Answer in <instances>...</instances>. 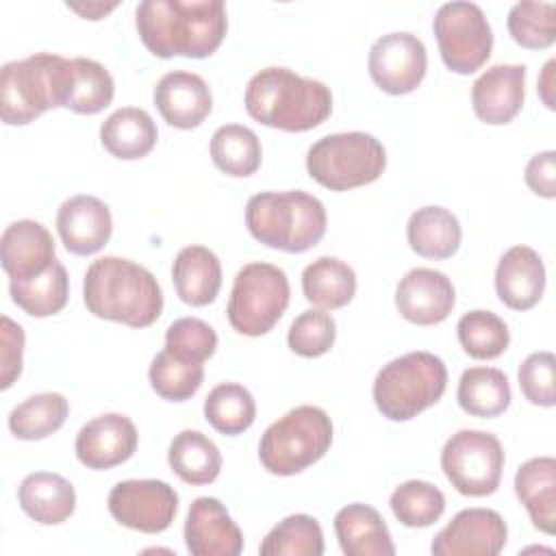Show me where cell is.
<instances>
[{"mask_svg": "<svg viewBox=\"0 0 556 556\" xmlns=\"http://www.w3.org/2000/svg\"><path fill=\"white\" fill-rule=\"evenodd\" d=\"M406 239L415 254L443 261L456 254L463 239L458 217L443 206H421L406 224Z\"/></svg>", "mask_w": 556, "mask_h": 556, "instance_id": "obj_28", "label": "cell"}, {"mask_svg": "<svg viewBox=\"0 0 556 556\" xmlns=\"http://www.w3.org/2000/svg\"><path fill=\"white\" fill-rule=\"evenodd\" d=\"M526 98V65L497 63L471 85V106L480 122L491 126L517 117Z\"/></svg>", "mask_w": 556, "mask_h": 556, "instance_id": "obj_19", "label": "cell"}, {"mask_svg": "<svg viewBox=\"0 0 556 556\" xmlns=\"http://www.w3.org/2000/svg\"><path fill=\"white\" fill-rule=\"evenodd\" d=\"M291 298L287 274L271 263L243 265L232 282L228 298V321L245 337L267 334L285 315Z\"/></svg>", "mask_w": 556, "mask_h": 556, "instance_id": "obj_9", "label": "cell"}, {"mask_svg": "<svg viewBox=\"0 0 556 556\" xmlns=\"http://www.w3.org/2000/svg\"><path fill=\"white\" fill-rule=\"evenodd\" d=\"M70 404L65 395L46 391L26 397L9 413V430L22 441H41L65 424Z\"/></svg>", "mask_w": 556, "mask_h": 556, "instance_id": "obj_34", "label": "cell"}, {"mask_svg": "<svg viewBox=\"0 0 556 556\" xmlns=\"http://www.w3.org/2000/svg\"><path fill=\"white\" fill-rule=\"evenodd\" d=\"M211 159L219 172L232 178H248L261 167V141L243 124H224L211 137Z\"/></svg>", "mask_w": 556, "mask_h": 556, "instance_id": "obj_33", "label": "cell"}, {"mask_svg": "<svg viewBox=\"0 0 556 556\" xmlns=\"http://www.w3.org/2000/svg\"><path fill=\"white\" fill-rule=\"evenodd\" d=\"M456 304L452 280L437 269L415 267L404 274L395 289L397 313L417 326H434L450 317Z\"/></svg>", "mask_w": 556, "mask_h": 556, "instance_id": "obj_15", "label": "cell"}, {"mask_svg": "<svg viewBox=\"0 0 556 556\" xmlns=\"http://www.w3.org/2000/svg\"><path fill=\"white\" fill-rule=\"evenodd\" d=\"M11 300L30 317H50L65 308L70 298V278L56 258L46 271L30 278H11Z\"/></svg>", "mask_w": 556, "mask_h": 556, "instance_id": "obj_30", "label": "cell"}, {"mask_svg": "<svg viewBox=\"0 0 556 556\" xmlns=\"http://www.w3.org/2000/svg\"><path fill=\"white\" fill-rule=\"evenodd\" d=\"M389 506L402 526L428 528L445 513V495L432 482L406 480L393 489Z\"/></svg>", "mask_w": 556, "mask_h": 556, "instance_id": "obj_37", "label": "cell"}, {"mask_svg": "<svg viewBox=\"0 0 556 556\" xmlns=\"http://www.w3.org/2000/svg\"><path fill=\"white\" fill-rule=\"evenodd\" d=\"M83 300L93 317L130 328L152 326L163 311V291L154 274L122 256H102L87 267Z\"/></svg>", "mask_w": 556, "mask_h": 556, "instance_id": "obj_2", "label": "cell"}, {"mask_svg": "<svg viewBox=\"0 0 556 556\" xmlns=\"http://www.w3.org/2000/svg\"><path fill=\"white\" fill-rule=\"evenodd\" d=\"M554 67H556V61L549 59V61L545 63L541 76H539V96H541L543 104H545L547 109H552V111H554V106H556V104H554Z\"/></svg>", "mask_w": 556, "mask_h": 556, "instance_id": "obj_48", "label": "cell"}, {"mask_svg": "<svg viewBox=\"0 0 556 556\" xmlns=\"http://www.w3.org/2000/svg\"><path fill=\"white\" fill-rule=\"evenodd\" d=\"M245 111L263 126L285 132H306L332 113L330 87L289 67H265L245 87Z\"/></svg>", "mask_w": 556, "mask_h": 556, "instance_id": "obj_3", "label": "cell"}, {"mask_svg": "<svg viewBox=\"0 0 556 556\" xmlns=\"http://www.w3.org/2000/svg\"><path fill=\"white\" fill-rule=\"evenodd\" d=\"M165 350L178 358L204 363L217 350V334L204 319L180 317L167 326Z\"/></svg>", "mask_w": 556, "mask_h": 556, "instance_id": "obj_43", "label": "cell"}, {"mask_svg": "<svg viewBox=\"0 0 556 556\" xmlns=\"http://www.w3.org/2000/svg\"><path fill=\"white\" fill-rule=\"evenodd\" d=\"M517 500L526 506L536 530L554 534L556 530V460L536 456L526 460L515 473Z\"/></svg>", "mask_w": 556, "mask_h": 556, "instance_id": "obj_26", "label": "cell"}, {"mask_svg": "<svg viewBox=\"0 0 556 556\" xmlns=\"http://www.w3.org/2000/svg\"><path fill=\"white\" fill-rule=\"evenodd\" d=\"M0 261L9 278H30L56 261V243L43 224L17 219L2 232Z\"/></svg>", "mask_w": 556, "mask_h": 556, "instance_id": "obj_22", "label": "cell"}, {"mask_svg": "<svg viewBox=\"0 0 556 556\" xmlns=\"http://www.w3.org/2000/svg\"><path fill=\"white\" fill-rule=\"evenodd\" d=\"M154 106L169 126L180 130L198 128L213 109L211 87L200 74L167 72L154 87Z\"/></svg>", "mask_w": 556, "mask_h": 556, "instance_id": "obj_20", "label": "cell"}, {"mask_svg": "<svg viewBox=\"0 0 556 556\" xmlns=\"http://www.w3.org/2000/svg\"><path fill=\"white\" fill-rule=\"evenodd\" d=\"M245 226L258 243L302 254L324 239L328 215L321 200L306 191H263L248 200Z\"/></svg>", "mask_w": 556, "mask_h": 556, "instance_id": "obj_5", "label": "cell"}, {"mask_svg": "<svg viewBox=\"0 0 556 556\" xmlns=\"http://www.w3.org/2000/svg\"><path fill=\"white\" fill-rule=\"evenodd\" d=\"M56 230L67 252L76 256H91L111 239V208L96 195H72L56 211Z\"/></svg>", "mask_w": 556, "mask_h": 556, "instance_id": "obj_18", "label": "cell"}, {"mask_svg": "<svg viewBox=\"0 0 556 556\" xmlns=\"http://www.w3.org/2000/svg\"><path fill=\"white\" fill-rule=\"evenodd\" d=\"M182 534L193 556H239L243 552V534L217 497L204 495L191 502Z\"/></svg>", "mask_w": 556, "mask_h": 556, "instance_id": "obj_17", "label": "cell"}, {"mask_svg": "<svg viewBox=\"0 0 556 556\" xmlns=\"http://www.w3.org/2000/svg\"><path fill=\"white\" fill-rule=\"evenodd\" d=\"M22 510L41 526H59L76 510V491L67 478L52 471L28 473L17 486Z\"/></svg>", "mask_w": 556, "mask_h": 556, "instance_id": "obj_24", "label": "cell"}, {"mask_svg": "<svg viewBox=\"0 0 556 556\" xmlns=\"http://www.w3.org/2000/svg\"><path fill=\"white\" fill-rule=\"evenodd\" d=\"M508 541V528L491 508H463L432 539L434 556H497Z\"/></svg>", "mask_w": 556, "mask_h": 556, "instance_id": "obj_14", "label": "cell"}, {"mask_svg": "<svg viewBox=\"0 0 556 556\" xmlns=\"http://www.w3.org/2000/svg\"><path fill=\"white\" fill-rule=\"evenodd\" d=\"M119 2H85V4H78V2H67V9L76 11L80 17L85 20H102L106 13H111Z\"/></svg>", "mask_w": 556, "mask_h": 556, "instance_id": "obj_47", "label": "cell"}, {"mask_svg": "<svg viewBox=\"0 0 556 556\" xmlns=\"http://www.w3.org/2000/svg\"><path fill=\"white\" fill-rule=\"evenodd\" d=\"M159 130L148 111L124 106L113 111L100 126V141L109 154L122 161H137L152 152Z\"/></svg>", "mask_w": 556, "mask_h": 556, "instance_id": "obj_27", "label": "cell"}, {"mask_svg": "<svg viewBox=\"0 0 556 556\" xmlns=\"http://www.w3.org/2000/svg\"><path fill=\"white\" fill-rule=\"evenodd\" d=\"M152 391L167 402H185L198 393L204 380V365L178 358L161 350L148 369Z\"/></svg>", "mask_w": 556, "mask_h": 556, "instance_id": "obj_40", "label": "cell"}, {"mask_svg": "<svg viewBox=\"0 0 556 556\" xmlns=\"http://www.w3.org/2000/svg\"><path fill=\"white\" fill-rule=\"evenodd\" d=\"M337 339V324L324 308H308L300 313L287 332V345L293 354L317 358L330 352Z\"/></svg>", "mask_w": 556, "mask_h": 556, "instance_id": "obj_42", "label": "cell"}, {"mask_svg": "<svg viewBox=\"0 0 556 556\" xmlns=\"http://www.w3.org/2000/svg\"><path fill=\"white\" fill-rule=\"evenodd\" d=\"M504 447L484 430H458L441 450V469L450 484L467 497H484L497 491L504 471Z\"/></svg>", "mask_w": 556, "mask_h": 556, "instance_id": "obj_10", "label": "cell"}, {"mask_svg": "<svg viewBox=\"0 0 556 556\" xmlns=\"http://www.w3.org/2000/svg\"><path fill=\"white\" fill-rule=\"evenodd\" d=\"M139 443L132 419L119 413H104L87 421L74 441L78 463L87 469H111L126 463Z\"/></svg>", "mask_w": 556, "mask_h": 556, "instance_id": "obj_16", "label": "cell"}, {"mask_svg": "<svg viewBox=\"0 0 556 556\" xmlns=\"http://www.w3.org/2000/svg\"><path fill=\"white\" fill-rule=\"evenodd\" d=\"M141 43L159 59L211 56L228 30L222 0H143L135 9Z\"/></svg>", "mask_w": 556, "mask_h": 556, "instance_id": "obj_1", "label": "cell"}, {"mask_svg": "<svg viewBox=\"0 0 556 556\" xmlns=\"http://www.w3.org/2000/svg\"><path fill=\"white\" fill-rule=\"evenodd\" d=\"M458 343L471 358L491 361L506 352L510 343L508 326L491 311H469L456 324Z\"/></svg>", "mask_w": 556, "mask_h": 556, "instance_id": "obj_39", "label": "cell"}, {"mask_svg": "<svg viewBox=\"0 0 556 556\" xmlns=\"http://www.w3.org/2000/svg\"><path fill=\"white\" fill-rule=\"evenodd\" d=\"M387 167L384 146L369 132H334L317 139L306 152L308 176L330 191L365 187Z\"/></svg>", "mask_w": 556, "mask_h": 556, "instance_id": "obj_8", "label": "cell"}, {"mask_svg": "<svg viewBox=\"0 0 556 556\" xmlns=\"http://www.w3.org/2000/svg\"><path fill=\"white\" fill-rule=\"evenodd\" d=\"M72 78V59L52 52H35L4 63L0 70L2 122L26 126L50 109L67 106Z\"/></svg>", "mask_w": 556, "mask_h": 556, "instance_id": "obj_4", "label": "cell"}, {"mask_svg": "<svg viewBox=\"0 0 556 556\" xmlns=\"http://www.w3.org/2000/svg\"><path fill=\"white\" fill-rule=\"evenodd\" d=\"M447 389V367L432 352H408L389 361L374 380V404L391 421H408L434 406Z\"/></svg>", "mask_w": 556, "mask_h": 556, "instance_id": "obj_6", "label": "cell"}, {"mask_svg": "<svg viewBox=\"0 0 556 556\" xmlns=\"http://www.w3.org/2000/svg\"><path fill=\"white\" fill-rule=\"evenodd\" d=\"M302 291L317 308L334 311L352 302L356 293V274L337 256H319L304 267Z\"/></svg>", "mask_w": 556, "mask_h": 556, "instance_id": "obj_29", "label": "cell"}, {"mask_svg": "<svg viewBox=\"0 0 556 556\" xmlns=\"http://www.w3.org/2000/svg\"><path fill=\"white\" fill-rule=\"evenodd\" d=\"M495 291L513 311L536 306L545 291V265L539 252L530 245L508 248L495 267Z\"/></svg>", "mask_w": 556, "mask_h": 556, "instance_id": "obj_21", "label": "cell"}, {"mask_svg": "<svg viewBox=\"0 0 556 556\" xmlns=\"http://www.w3.org/2000/svg\"><path fill=\"white\" fill-rule=\"evenodd\" d=\"M106 506L119 526L159 534L178 513V493L163 480H122L111 489Z\"/></svg>", "mask_w": 556, "mask_h": 556, "instance_id": "obj_12", "label": "cell"}, {"mask_svg": "<svg viewBox=\"0 0 556 556\" xmlns=\"http://www.w3.org/2000/svg\"><path fill=\"white\" fill-rule=\"evenodd\" d=\"M432 30L450 72L473 74L491 56L493 30L484 11L473 2H445L437 9Z\"/></svg>", "mask_w": 556, "mask_h": 556, "instance_id": "obj_11", "label": "cell"}, {"mask_svg": "<svg viewBox=\"0 0 556 556\" xmlns=\"http://www.w3.org/2000/svg\"><path fill=\"white\" fill-rule=\"evenodd\" d=\"M72 67L74 78L65 109L78 115H96L104 111L115 96V80L111 72L102 63L85 56L72 59Z\"/></svg>", "mask_w": 556, "mask_h": 556, "instance_id": "obj_38", "label": "cell"}, {"mask_svg": "<svg viewBox=\"0 0 556 556\" xmlns=\"http://www.w3.org/2000/svg\"><path fill=\"white\" fill-rule=\"evenodd\" d=\"M526 185L532 193L554 200L556 198V152L545 150L534 154L526 165Z\"/></svg>", "mask_w": 556, "mask_h": 556, "instance_id": "obj_46", "label": "cell"}, {"mask_svg": "<svg viewBox=\"0 0 556 556\" xmlns=\"http://www.w3.org/2000/svg\"><path fill=\"white\" fill-rule=\"evenodd\" d=\"M334 534L345 556H393L395 545L382 515L369 504H348L334 515Z\"/></svg>", "mask_w": 556, "mask_h": 556, "instance_id": "obj_23", "label": "cell"}, {"mask_svg": "<svg viewBox=\"0 0 556 556\" xmlns=\"http://www.w3.org/2000/svg\"><path fill=\"white\" fill-rule=\"evenodd\" d=\"M167 463L182 482L202 486L217 480L222 471V452L200 430H182L169 443Z\"/></svg>", "mask_w": 556, "mask_h": 556, "instance_id": "obj_31", "label": "cell"}, {"mask_svg": "<svg viewBox=\"0 0 556 556\" xmlns=\"http://www.w3.org/2000/svg\"><path fill=\"white\" fill-rule=\"evenodd\" d=\"M258 552L263 556H321L324 530L311 515H289L265 534Z\"/></svg>", "mask_w": 556, "mask_h": 556, "instance_id": "obj_36", "label": "cell"}, {"mask_svg": "<svg viewBox=\"0 0 556 556\" xmlns=\"http://www.w3.org/2000/svg\"><path fill=\"white\" fill-rule=\"evenodd\" d=\"M519 389L534 406L552 408L556 404V358L552 352H532L519 365Z\"/></svg>", "mask_w": 556, "mask_h": 556, "instance_id": "obj_44", "label": "cell"}, {"mask_svg": "<svg viewBox=\"0 0 556 556\" xmlns=\"http://www.w3.org/2000/svg\"><path fill=\"white\" fill-rule=\"evenodd\" d=\"M371 80L389 96H404L419 87L426 76L428 54L424 41L413 33H389L378 37L367 59Z\"/></svg>", "mask_w": 556, "mask_h": 556, "instance_id": "obj_13", "label": "cell"}, {"mask_svg": "<svg viewBox=\"0 0 556 556\" xmlns=\"http://www.w3.org/2000/svg\"><path fill=\"white\" fill-rule=\"evenodd\" d=\"M172 282L185 304L206 306L222 289V263L204 245H185L174 258Z\"/></svg>", "mask_w": 556, "mask_h": 556, "instance_id": "obj_25", "label": "cell"}, {"mask_svg": "<svg viewBox=\"0 0 556 556\" xmlns=\"http://www.w3.org/2000/svg\"><path fill=\"white\" fill-rule=\"evenodd\" d=\"M204 417L217 432L235 437L254 424L256 402L243 384L222 382L208 391L204 400Z\"/></svg>", "mask_w": 556, "mask_h": 556, "instance_id": "obj_35", "label": "cell"}, {"mask_svg": "<svg viewBox=\"0 0 556 556\" xmlns=\"http://www.w3.org/2000/svg\"><path fill=\"white\" fill-rule=\"evenodd\" d=\"M24 328L11 317H0V389H9L22 374L24 363Z\"/></svg>", "mask_w": 556, "mask_h": 556, "instance_id": "obj_45", "label": "cell"}, {"mask_svg": "<svg viewBox=\"0 0 556 556\" xmlns=\"http://www.w3.org/2000/svg\"><path fill=\"white\" fill-rule=\"evenodd\" d=\"M515 43L528 50H545L556 41V4L523 0L513 4L506 20Z\"/></svg>", "mask_w": 556, "mask_h": 556, "instance_id": "obj_41", "label": "cell"}, {"mask_svg": "<svg viewBox=\"0 0 556 556\" xmlns=\"http://www.w3.org/2000/svg\"><path fill=\"white\" fill-rule=\"evenodd\" d=\"M456 400L467 415L491 419L510 406V382L497 367H469L458 380Z\"/></svg>", "mask_w": 556, "mask_h": 556, "instance_id": "obj_32", "label": "cell"}, {"mask_svg": "<svg viewBox=\"0 0 556 556\" xmlns=\"http://www.w3.org/2000/svg\"><path fill=\"white\" fill-rule=\"evenodd\" d=\"M332 445V421L319 406L302 404L276 419L258 441V460L274 476H295Z\"/></svg>", "mask_w": 556, "mask_h": 556, "instance_id": "obj_7", "label": "cell"}]
</instances>
